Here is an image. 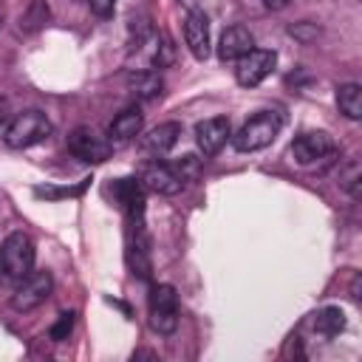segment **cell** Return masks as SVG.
I'll list each match as a JSON object with an SVG mask.
<instances>
[{"mask_svg": "<svg viewBox=\"0 0 362 362\" xmlns=\"http://www.w3.org/2000/svg\"><path fill=\"white\" fill-rule=\"evenodd\" d=\"M280 130H283V113L280 110H257L229 136V141L240 153H257V150L269 147L280 136Z\"/></svg>", "mask_w": 362, "mask_h": 362, "instance_id": "obj_1", "label": "cell"}, {"mask_svg": "<svg viewBox=\"0 0 362 362\" xmlns=\"http://www.w3.org/2000/svg\"><path fill=\"white\" fill-rule=\"evenodd\" d=\"M51 133H54L51 119L42 110L28 107V110H23V113H17V116L8 119L6 130H3V141L11 150H25V147H34V144L45 141Z\"/></svg>", "mask_w": 362, "mask_h": 362, "instance_id": "obj_2", "label": "cell"}, {"mask_svg": "<svg viewBox=\"0 0 362 362\" xmlns=\"http://www.w3.org/2000/svg\"><path fill=\"white\" fill-rule=\"evenodd\" d=\"M34 240L25 235V232H8L6 240L0 243V269L8 280L20 283L25 274L34 272Z\"/></svg>", "mask_w": 362, "mask_h": 362, "instance_id": "obj_3", "label": "cell"}, {"mask_svg": "<svg viewBox=\"0 0 362 362\" xmlns=\"http://www.w3.org/2000/svg\"><path fill=\"white\" fill-rule=\"evenodd\" d=\"M147 317H150V328L156 334H173L178 328V294L170 283H158L153 286L150 291V300H147Z\"/></svg>", "mask_w": 362, "mask_h": 362, "instance_id": "obj_4", "label": "cell"}, {"mask_svg": "<svg viewBox=\"0 0 362 362\" xmlns=\"http://www.w3.org/2000/svg\"><path fill=\"white\" fill-rule=\"evenodd\" d=\"M51 291H54V277H51V272H31V274H25V277L17 283V288H14V294H11V308L20 311V314L34 311V308H40V305L51 297Z\"/></svg>", "mask_w": 362, "mask_h": 362, "instance_id": "obj_5", "label": "cell"}, {"mask_svg": "<svg viewBox=\"0 0 362 362\" xmlns=\"http://www.w3.org/2000/svg\"><path fill=\"white\" fill-rule=\"evenodd\" d=\"M274 65H277V51H272V48H252L249 54H243L238 59L235 79L243 88H255V85H260L274 71Z\"/></svg>", "mask_w": 362, "mask_h": 362, "instance_id": "obj_6", "label": "cell"}, {"mask_svg": "<svg viewBox=\"0 0 362 362\" xmlns=\"http://www.w3.org/2000/svg\"><path fill=\"white\" fill-rule=\"evenodd\" d=\"M68 144V153L79 161H88V164H102L110 158V141H105L102 136H96L90 127H74L65 139Z\"/></svg>", "mask_w": 362, "mask_h": 362, "instance_id": "obj_7", "label": "cell"}, {"mask_svg": "<svg viewBox=\"0 0 362 362\" xmlns=\"http://www.w3.org/2000/svg\"><path fill=\"white\" fill-rule=\"evenodd\" d=\"M139 184H141L144 189L156 192V195H175V192H181L184 178L175 173L173 164H164V161L156 158V161H150V164L141 167V173H139Z\"/></svg>", "mask_w": 362, "mask_h": 362, "instance_id": "obj_8", "label": "cell"}, {"mask_svg": "<svg viewBox=\"0 0 362 362\" xmlns=\"http://www.w3.org/2000/svg\"><path fill=\"white\" fill-rule=\"evenodd\" d=\"M334 153V141L328 133L322 130H311V133H300L294 141H291V156L297 164H314V161H322Z\"/></svg>", "mask_w": 362, "mask_h": 362, "instance_id": "obj_9", "label": "cell"}, {"mask_svg": "<svg viewBox=\"0 0 362 362\" xmlns=\"http://www.w3.org/2000/svg\"><path fill=\"white\" fill-rule=\"evenodd\" d=\"M184 42H187L189 54L198 62H204L209 57V51H212V45H209V20H206L204 11H198V8L187 11V17H184Z\"/></svg>", "mask_w": 362, "mask_h": 362, "instance_id": "obj_10", "label": "cell"}, {"mask_svg": "<svg viewBox=\"0 0 362 362\" xmlns=\"http://www.w3.org/2000/svg\"><path fill=\"white\" fill-rule=\"evenodd\" d=\"M229 136H232V124L226 116H212V119H204L195 124V144L204 156L221 153V147L229 141Z\"/></svg>", "mask_w": 362, "mask_h": 362, "instance_id": "obj_11", "label": "cell"}, {"mask_svg": "<svg viewBox=\"0 0 362 362\" xmlns=\"http://www.w3.org/2000/svg\"><path fill=\"white\" fill-rule=\"evenodd\" d=\"M181 133H184V127L178 122H161V124H156L153 130H147L139 139V147H141V153H147L153 158H161L178 144Z\"/></svg>", "mask_w": 362, "mask_h": 362, "instance_id": "obj_12", "label": "cell"}, {"mask_svg": "<svg viewBox=\"0 0 362 362\" xmlns=\"http://www.w3.org/2000/svg\"><path fill=\"white\" fill-rule=\"evenodd\" d=\"M252 48H255V37L246 25H229V28H223V34L218 40V57L223 62H238Z\"/></svg>", "mask_w": 362, "mask_h": 362, "instance_id": "obj_13", "label": "cell"}, {"mask_svg": "<svg viewBox=\"0 0 362 362\" xmlns=\"http://www.w3.org/2000/svg\"><path fill=\"white\" fill-rule=\"evenodd\" d=\"M141 124H144L141 107H139V105L124 107L122 113H116V119H113L110 127H107L110 144H127V141H133V139L141 133Z\"/></svg>", "mask_w": 362, "mask_h": 362, "instance_id": "obj_14", "label": "cell"}, {"mask_svg": "<svg viewBox=\"0 0 362 362\" xmlns=\"http://www.w3.org/2000/svg\"><path fill=\"white\" fill-rule=\"evenodd\" d=\"M305 325H308L317 337H322V339H334V337H339V334L345 331V314H342L339 305H325V308L314 311V314L308 317Z\"/></svg>", "mask_w": 362, "mask_h": 362, "instance_id": "obj_15", "label": "cell"}, {"mask_svg": "<svg viewBox=\"0 0 362 362\" xmlns=\"http://www.w3.org/2000/svg\"><path fill=\"white\" fill-rule=\"evenodd\" d=\"M127 88H130V93H133L136 99L150 102V99L161 96V90H164V79H161L158 71H153V68H141V71H130V74H127Z\"/></svg>", "mask_w": 362, "mask_h": 362, "instance_id": "obj_16", "label": "cell"}, {"mask_svg": "<svg viewBox=\"0 0 362 362\" xmlns=\"http://www.w3.org/2000/svg\"><path fill=\"white\" fill-rule=\"evenodd\" d=\"M337 107L351 122L362 119V88H359V82H345V85L337 88Z\"/></svg>", "mask_w": 362, "mask_h": 362, "instance_id": "obj_17", "label": "cell"}, {"mask_svg": "<svg viewBox=\"0 0 362 362\" xmlns=\"http://www.w3.org/2000/svg\"><path fill=\"white\" fill-rule=\"evenodd\" d=\"M74 320H76V314H74V311H62V314L57 317V322L48 328L51 342H65V339L71 337V331H74Z\"/></svg>", "mask_w": 362, "mask_h": 362, "instance_id": "obj_18", "label": "cell"}, {"mask_svg": "<svg viewBox=\"0 0 362 362\" xmlns=\"http://www.w3.org/2000/svg\"><path fill=\"white\" fill-rule=\"evenodd\" d=\"M339 184L345 192H351L354 198H359V164L356 161H348V167L339 173Z\"/></svg>", "mask_w": 362, "mask_h": 362, "instance_id": "obj_19", "label": "cell"}, {"mask_svg": "<svg viewBox=\"0 0 362 362\" xmlns=\"http://www.w3.org/2000/svg\"><path fill=\"white\" fill-rule=\"evenodd\" d=\"M170 62H173V45L161 34V45H156V51H153V68H167Z\"/></svg>", "mask_w": 362, "mask_h": 362, "instance_id": "obj_20", "label": "cell"}, {"mask_svg": "<svg viewBox=\"0 0 362 362\" xmlns=\"http://www.w3.org/2000/svg\"><path fill=\"white\" fill-rule=\"evenodd\" d=\"M175 167V173L184 178V181H189V178H195L198 175V170H201V164H198V158L195 156H184L178 164H173Z\"/></svg>", "mask_w": 362, "mask_h": 362, "instance_id": "obj_21", "label": "cell"}, {"mask_svg": "<svg viewBox=\"0 0 362 362\" xmlns=\"http://www.w3.org/2000/svg\"><path fill=\"white\" fill-rule=\"evenodd\" d=\"M116 3L119 0H88V6H90V11L96 17H110L116 11Z\"/></svg>", "mask_w": 362, "mask_h": 362, "instance_id": "obj_22", "label": "cell"}, {"mask_svg": "<svg viewBox=\"0 0 362 362\" xmlns=\"http://www.w3.org/2000/svg\"><path fill=\"white\" fill-rule=\"evenodd\" d=\"M263 6H266V8H272V11H280V8H286V6H288V0H263Z\"/></svg>", "mask_w": 362, "mask_h": 362, "instance_id": "obj_23", "label": "cell"}, {"mask_svg": "<svg viewBox=\"0 0 362 362\" xmlns=\"http://www.w3.org/2000/svg\"><path fill=\"white\" fill-rule=\"evenodd\" d=\"M8 113H11V110H8V99H3V96H0V124H3V122H8Z\"/></svg>", "mask_w": 362, "mask_h": 362, "instance_id": "obj_24", "label": "cell"}, {"mask_svg": "<svg viewBox=\"0 0 362 362\" xmlns=\"http://www.w3.org/2000/svg\"><path fill=\"white\" fill-rule=\"evenodd\" d=\"M0 25H3V17H0Z\"/></svg>", "mask_w": 362, "mask_h": 362, "instance_id": "obj_25", "label": "cell"}]
</instances>
